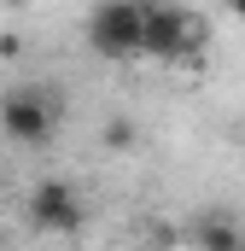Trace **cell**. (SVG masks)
<instances>
[{
	"label": "cell",
	"instance_id": "cell-1",
	"mask_svg": "<svg viewBox=\"0 0 245 251\" xmlns=\"http://www.w3.org/2000/svg\"><path fill=\"white\" fill-rule=\"evenodd\" d=\"M210 47V29L198 12H187L175 0H158V6H140V59H164V64H198V53Z\"/></svg>",
	"mask_w": 245,
	"mask_h": 251
},
{
	"label": "cell",
	"instance_id": "cell-2",
	"mask_svg": "<svg viewBox=\"0 0 245 251\" xmlns=\"http://www.w3.org/2000/svg\"><path fill=\"white\" fill-rule=\"evenodd\" d=\"M88 47L99 59H140V6L134 0H99L88 18Z\"/></svg>",
	"mask_w": 245,
	"mask_h": 251
},
{
	"label": "cell",
	"instance_id": "cell-3",
	"mask_svg": "<svg viewBox=\"0 0 245 251\" xmlns=\"http://www.w3.org/2000/svg\"><path fill=\"white\" fill-rule=\"evenodd\" d=\"M53 123H59V111H53V94L47 88H12L0 100V128L18 146H47L53 140Z\"/></svg>",
	"mask_w": 245,
	"mask_h": 251
},
{
	"label": "cell",
	"instance_id": "cell-4",
	"mask_svg": "<svg viewBox=\"0 0 245 251\" xmlns=\"http://www.w3.org/2000/svg\"><path fill=\"white\" fill-rule=\"evenodd\" d=\"M24 216H29V228H35V234H76V228L88 222V210H82L76 187L59 181V176H47V181H35V187H29Z\"/></svg>",
	"mask_w": 245,
	"mask_h": 251
},
{
	"label": "cell",
	"instance_id": "cell-5",
	"mask_svg": "<svg viewBox=\"0 0 245 251\" xmlns=\"http://www.w3.org/2000/svg\"><path fill=\"white\" fill-rule=\"evenodd\" d=\"M245 240H240V228L234 222H204L198 228V251H240Z\"/></svg>",
	"mask_w": 245,
	"mask_h": 251
},
{
	"label": "cell",
	"instance_id": "cell-6",
	"mask_svg": "<svg viewBox=\"0 0 245 251\" xmlns=\"http://www.w3.org/2000/svg\"><path fill=\"white\" fill-rule=\"evenodd\" d=\"M105 146H111V152H128V146H134V123L111 117V123H105Z\"/></svg>",
	"mask_w": 245,
	"mask_h": 251
},
{
	"label": "cell",
	"instance_id": "cell-7",
	"mask_svg": "<svg viewBox=\"0 0 245 251\" xmlns=\"http://www.w3.org/2000/svg\"><path fill=\"white\" fill-rule=\"evenodd\" d=\"M18 47H24L18 35H0V59H18Z\"/></svg>",
	"mask_w": 245,
	"mask_h": 251
},
{
	"label": "cell",
	"instance_id": "cell-8",
	"mask_svg": "<svg viewBox=\"0 0 245 251\" xmlns=\"http://www.w3.org/2000/svg\"><path fill=\"white\" fill-rule=\"evenodd\" d=\"M228 12H234V18H240V24H245V0H228Z\"/></svg>",
	"mask_w": 245,
	"mask_h": 251
},
{
	"label": "cell",
	"instance_id": "cell-9",
	"mask_svg": "<svg viewBox=\"0 0 245 251\" xmlns=\"http://www.w3.org/2000/svg\"><path fill=\"white\" fill-rule=\"evenodd\" d=\"M134 6H158V0H134Z\"/></svg>",
	"mask_w": 245,
	"mask_h": 251
},
{
	"label": "cell",
	"instance_id": "cell-10",
	"mask_svg": "<svg viewBox=\"0 0 245 251\" xmlns=\"http://www.w3.org/2000/svg\"><path fill=\"white\" fill-rule=\"evenodd\" d=\"M12 6H29V0H12Z\"/></svg>",
	"mask_w": 245,
	"mask_h": 251
},
{
	"label": "cell",
	"instance_id": "cell-11",
	"mask_svg": "<svg viewBox=\"0 0 245 251\" xmlns=\"http://www.w3.org/2000/svg\"><path fill=\"white\" fill-rule=\"evenodd\" d=\"M240 251H245V246H240Z\"/></svg>",
	"mask_w": 245,
	"mask_h": 251
}]
</instances>
